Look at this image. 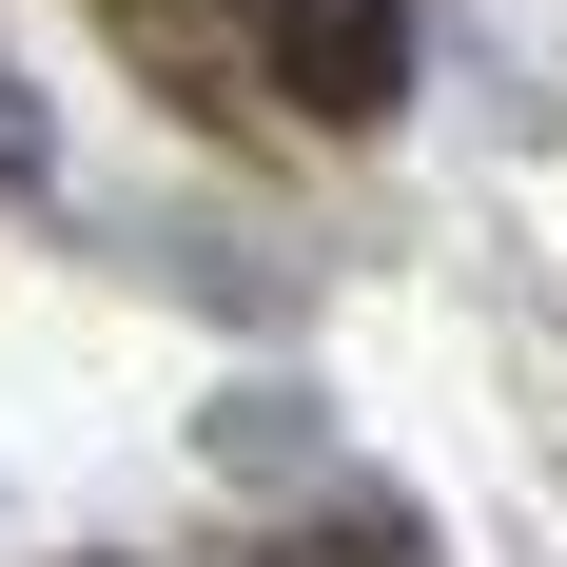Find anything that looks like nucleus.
<instances>
[{
    "label": "nucleus",
    "instance_id": "obj_1",
    "mask_svg": "<svg viewBox=\"0 0 567 567\" xmlns=\"http://www.w3.org/2000/svg\"><path fill=\"white\" fill-rule=\"evenodd\" d=\"M275 79L313 117H372L411 79V0H275Z\"/></svg>",
    "mask_w": 567,
    "mask_h": 567
}]
</instances>
